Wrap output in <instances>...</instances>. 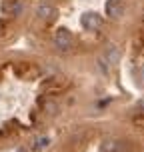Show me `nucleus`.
Here are the masks:
<instances>
[{"label": "nucleus", "instance_id": "f257e3e1", "mask_svg": "<svg viewBox=\"0 0 144 152\" xmlns=\"http://www.w3.org/2000/svg\"><path fill=\"white\" fill-rule=\"evenodd\" d=\"M100 152H130V146L116 138H106L100 144Z\"/></svg>", "mask_w": 144, "mask_h": 152}, {"label": "nucleus", "instance_id": "f03ea898", "mask_svg": "<svg viewBox=\"0 0 144 152\" xmlns=\"http://www.w3.org/2000/svg\"><path fill=\"white\" fill-rule=\"evenodd\" d=\"M82 26L88 30H98L102 26V18L94 12H86V14H82Z\"/></svg>", "mask_w": 144, "mask_h": 152}, {"label": "nucleus", "instance_id": "7ed1b4c3", "mask_svg": "<svg viewBox=\"0 0 144 152\" xmlns=\"http://www.w3.org/2000/svg\"><path fill=\"white\" fill-rule=\"evenodd\" d=\"M54 42H56V46L60 48V50H70V46H72V34H70L68 30H58L56 32V38H54Z\"/></svg>", "mask_w": 144, "mask_h": 152}, {"label": "nucleus", "instance_id": "20e7f679", "mask_svg": "<svg viewBox=\"0 0 144 152\" xmlns=\"http://www.w3.org/2000/svg\"><path fill=\"white\" fill-rule=\"evenodd\" d=\"M14 70H16V74L26 76V78H30V76L38 74V68L34 66V64H28V62H22V64H16V66H14Z\"/></svg>", "mask_w": 144, "mask_h": 152}, {"label": "nucleus", "instance_id": "39448f33", "mask_svg": "<svg viewBox=\"0 0 144 152\" xmlns=\"http://www.w3.org/2000/svg\"><path fill=\"white\" fill-rule=\"evenodd\" d=\"M122 10H124V6H122L118 0H108V2H106V12H108V16L118 18V16L122 14Z\"/></svg>", "mask_w": 144, "mask_h": 152}, {"label": "nucleus", "instance_id": "423d86ee", "mask_svg": "<svg viewBox=\"0 0 144 152\" xmlns=\"http://www.w3.org/2000/svg\"><path fill=\"white\" fill-rule=\"evenodd\" d=\"M104 58L108 60V64L118 62V58H120V48H118V46H114V44H110L106 48V52H104Z\"/></svg>", "mask_w": 144, "mask_h": 152}, {"label": "nucleus", "instance_id": "0eeeda50", "mask_svg": "<svg viewBox=\"0 0 144 152\" xmlns=\"http://www.w3.org/2000/svg\"><path fill=\"white\" fill-rule=\"evenodd\" d=\"M38 16L48 20V18H52V16H54V8H52V6H48V4H42V6L38 8Z\"/></svg>", "mask_w": 144, "mask_h": 152}, {"label": "nucleus", "instance_id": "6e6552de", "mask_svg": "<svg viewBox=\"0 0 144 152\" xmlns=\"http://www.w3.org/2000/svg\"><path fill=\"white\" fill-rule=\"evenodd\" d=\"M98 68L102 70V74H108V72H110V66H108V60L104 58V56H100V58H98Z\"/></svg>", "mask_w": 144, "mask_h": 152}, {"label": "nucleus", "instance_id": "1a4fd4ad", "mask_svg": "<svg viewBox=\"0 0 144 152\" xmlns=\"http://www.w3.org/2000/svg\"><path fill=\"white\" fill-rule=\"evenodd\" d=\"M46 144H48V138H46V136L38 138V142L34 144V150H38V148H42V146H46Z\"/></svg>", "mask_w": 144, "mask_h": 152}]
</instances>
